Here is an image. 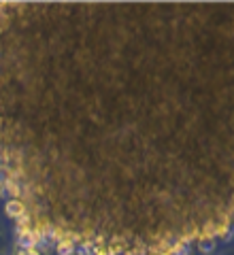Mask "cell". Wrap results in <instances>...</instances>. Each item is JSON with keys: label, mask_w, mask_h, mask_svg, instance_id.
<instances>
[{"label": "cell", "mask_w": 234, "mask_h": 255, "mask_svg": "<svg viewBox=\"0 0 234 255\" xmlns=\"http://www.w3.org/2000/svg\"><path fill=\"white\" fill-rule=\"evenodd\" d=\"M215 249V241L211 236H205V238H200V251L203 253H211Z\"/></svg>", "instance_id": "obj_1"}, {"label": "cell", "mask_w": 234, "mask_h": 255, "mask_svg": "<svg viewBox=\"0 0 234 255\" xmlns=\"http://www.w3.org/2000/svg\"><path fill=\"white\" fill-rule=\"evenodd\" d=\"M6 213H11V215H17V213H19V204H17V202H11V204H6Z\"/></svg>", "instance_id": "obj_2"}, {"label": "cell", "mask_w": 234, "mask_h": 255, "mask_svg": "<svg viewBox=\"0 0 234 255\" xmlns=\"http://www.w3.org/2000/svg\"><path fill=\"white\" fill-rule=\"evenodd\" d=\"M23 255H41V253H36V251H32V249H30V251H26Z\"/></svg>", "instance_id": "obj_3"}, {"label": "cell", "mask_w": 234, "mask_h": 255, "mask_svg": "<svg viewBox=\"0 0 234 255\" xmlns=\"http://www.w3.org/2000/svg\"><path fill=\"white\" fill-rule=\"evenodd\" d=\"M0 255H4V253H0Z\"/></svg>", "instance_id": "obj_4"}]
</instances>
